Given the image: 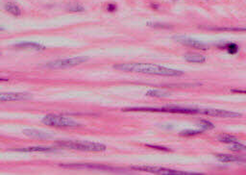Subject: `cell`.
Segmentation results:
<instances>
[{
    "instance_id": "6da1fadb",
    "label": "cell",
    "mask_w": 246,
    "mask_h": 175,
    "mask_svg": "<svg viewBox=\"0 0 246 175\" xmlns=\"http://www.w3.org/2000/svg\"><path fill=\"white\" fill-rule=\"evenodd\" d=\"M114 69L127 71V72H140V73H147L153 75H163V76H180L183 75L184 72L172 69H167L165 66L151 64H120L114 66Z\"/></svg>"
},
{
    "instance_id": "7a4b0ae2",
    "label": "cell",
    "mask_w": 246,
    "mask_h": 175,
    "mask_svg": "<svg viewBox=\"0 0 246 175\" xmlns=\"http://www.w3.org/2000/svg\"><path fill=\"white\" fill-rule=\"evenodd\" d=\"M124 112H158V113H171V114H200L198 108H189L180 106H164V107H130L123 109Z\"/></svg>"
},
{
    "instance_id": "3957f363",
    "label": "cell",
    "mask_w": 246,
    "mask_h": 175,
    "mask_svg": "<svg viewBox=\"0 0 246 175\" xmlns=\"http://www.w3.org/2000/svg\"><path fill=\"white\" fill-rule=\"evenodd\" d=\"M58 145L66 148L81 150V151L90 152H102L106 150V145L98 143L91 142H76V140H66V142H58Z\"/></svg>"
},
{
    "instance_id": "277c9868",
    "label": "cell",
    "mask_w": 246,
    "mask_h": 175,
    "mask_svg": "<svg viewBox=\"0 0 246 175\" xmlns=\"http://www.w3.org/2000/svg\"><path fill=\"white\" fill-rule=\"evenodd\" d=\"M42 122L47 126L60 128H71L80 126L79 123H77L73 119L59 115H47L42 119Z\"/></svg>"
},
{
    "instance_id": "5b68a950",
    "label": "cell",
    "mask_w": 246,
    "mask_h": 175,
    "mask_svg": "<svg viewBox=\"0 0 246 175\" xmlns=\"http://www.w3.org/2000/svg\"><path fill=\"white\" fill-rule=\"evenodd\" d=\"M88 60V57H73V58H66V59L58 60L55 62H51L49 64L45 65L48 69H67V67L75 66L78 65H81L83 63H86Z\"/></svg>"
},
{
    "instance_id": "8992f818",
    "label": "cell",
    "mask_w": 246,
    "mask_h": 175,
    "mask_svg": "<svg viewBox=\"0 0 246 175\" xmlns=\"http://www.w3.org/2000/svg\"><path fill=\"white\" fill-rule=\"evenodd\" d=\"M131 168L135 170L140 171H146L151 173H157V174H164V175H186V174H195L193 172H186V171H180L176 169L171 168H165L161 167H152V166H133Z\"/></svg>"
},
{
    "instance_id": "52a82bcc",
    "label": "cell",
    "mask_w": 246,
    "mask_h": 175,
    "mask_svg": "<svg viewBox=\"0 0 246 175\" xmlns=\"http://www.w3.org/2000/svg\"><path fill=\"white\" fill-rule=\"evenodd\" d=\"M200 114L210 116H216V118H237V116H240V114L235 113V112L218 109H200Z\"/></svg>"
},
{
    "instance_id": "ba28073f",
    "label": "cell",
    "mask_w": 246,
    "mask_h": 175,
    "mask_svg": "<svg viewBox=\"0 0 246 175\" xmlns=\"http://www.w3.org/2000/svg\"><path fill=\"white\" fill-rule=\"evenodd\" d=\"M176 40L178 41L182 45H188L190 46L192 48H195V49H199V50H207L209 49V45H205L204 42L199 41L197 40H194L192 38H186V37H178L176 38Z\"/></svg>"
},
{
    "instance_id": "9c48e42d",
    "label": "cell",
    "mask_w": 246,
    "mask_h": 175,
    "mask_svg": "<svg viewBox=\"0 0 246 175\" xmlns=\"http://www.w3.org/2000/svg\"><path fill=\"white\" fill-rule=\"evenodd\" d=\"M32 98V95L26 94V92H8V94H0V100L1 101H21Z\"/></svg>"
},
{
    "instance_id": "30bf717a",
    "label": "cell",
    "mask_w": 246,
    "mask_h": 175,
    "mask_svg": "<svg viewBox=\"0 0 246 175\" xmlns=\"http://www.w3.org/2000/svg\"><path fill=\"white\" fill-rule=\"evenodd\" d=\"M62 167H73V168H91V169H101V170H111V167L102 166V164H61Z\"/></svg>"
},
{
    "instance_id": "8fae6325",
    "label": "cell",
    "mask_w": 246,
    "mask_h": 175,
    "mask_svg": "<svg viewBox=\"0 0 246 175\" xmlns=\"http://www.w3.org/2000/svg\"><path fill=\"white\" fill-rule=\"evenodd\" d=\"M14 150L18 152H55L57 151V149L50 146H34V147H27V148H18V149H14Z\"/></svg>"
},
{
    "instance_id": "7c38bea8",
    "label": "cell",
    "mask_w": 246,
    "mask_h": 175,
    "mask_svg": "<svg viewBox=\"0 0 246 175\" xmlns=\"http://www.w3.org/2000/svg\"><path fill=\"white\" fill-rule=\"evenodd\" d=\"M23 133L25 134L28 137H31L34 139H47L50 138L51 135L47 134L45 132H42V131L40 130H34V129H26L23 130Z\"/></svg>"
},
{
    "instance_id": "4fadbf2b",
    "label": "cell",
    "mask_w": 246,
    "mask_h": 175,
    "mask_svg": "<svg viewBox=\"0 0 246 175\" xmlns=\"http://www.w3.org/2000/svg\"><path fill=\"white\" fill-rule=\"evenodd\" d=\"M14 47L17 48H27V49H35V50H44L45 49V46L44 45H42L40 43H37V42H29V41H26V42H19V43H17V45H14Z\"/></svg>"
},
{
    "instance_id": "5bb4252c",
    "label": "cell",
    "mask_w": 246,
    "mask_h": 175,
    "mask_svg": "<svg viewBox=\"0 0 246 175\" xmlns=\"http://www.w3.org/2000/svg\"><path fill=\"white\" fill-rule=\"evenodd\" d=\"M215 157L219 162H222V163H237L239 161H242V159H240L238 157L233 156V155H227V154H216Z\"/></svg>"
},
{
    "instance_id": "9a60e30c",
    "label": "cell",
    "mask_w": 246,
    "mask_h": 175,
    "mask_svg": "<svg viewBox=\"0 0 246 175\" xmlns=\"http://www.w3.org/2000/svg\"><path fill=\"white\" fill-rule=\"evenodd\" d=\"M4 8H5V10H6L8 13L12 14L13 16H14V17H19L21 14L20 8H19L17 4H14L13 2L6 3V4L4 5Z\"/></svg>"
},
{
    "instance_id": "2e32d148",
    "label": "cell",
    "mask_w": 246,
    "mask_h": 175,
    "mask_svg": "<svg viewBox=\"0 0 246 175\" xmlns=\"http://www.w3.org/2000/svg\"><path fill=\"white\" fill-rule=\"evenodd\" d=\"M185 60L189 63H204L206 62V58L202 55H198V54H191V53H189V54L185 55Z\"/></svg>"
},
{
    "instance_id": "e0dca14e",
    "label": "cell",
    "mask_w": 246,
    "mask_h": 175,
    "mask_svg": "<svg viewBox=\"0 0 246 175\" xmlns=\"http://www.w3.org/2000/svg\"><path fill=\"white\" fill-rule=\"evenodd\" d=\"M217 140L221 143H238V138L234 135H230V134H221L218 136Z\"/></svg>"
},
{
    "instance_id": "ac0fdd59",
    "label": "cell",
    "mask_w": 246,
    "mask_h": 175,
    "mask_svg": "<svg viewBox=\"0 0 246 175\" xmlns=\"http://www.w3.org/2000/svg\"><path fill=\"white\" fill-rule=\"evenodd\" d=\"M199 126H200V127H202L203 130H211V129L214 128V125L211 122H210V121L206 120V119H200Z\"/></svg>"
},
{
    "instance_id": "d6986e66",
    "label": "cell",
    "mask_w": 246,
    "mask_h": 175,
    "mask_svg": "<svg viewBox=\"0 0 246 175\" xmlns=\"http://www.w3.org/2000/svg\"><path fill=\"white\" fill-rule=\"evenodd\" d=\"M211 30H219V31H246V27H223V28H209Z\"/></svg>"
},
{
    "instance_id": "ffe728a7",
    "label": "cell",
    "mask_w": 246,
    "mask_h": 175,
    "mask_svg": "<svg viewBox=\"0 0 246 175\" xmlns=\"http://www.w3.org/2000/svg\"><path fill=\"white\" fill-rule=\"evenodd\" d=\"M202 132H203L202 130H185L180 133V136H183V137H190V136L198 135Z\"/></svg>"
},
{
    "instance_id": "44dd1931",
    "label": "cell",
    "mask_w": 246,
    "mask_h": 175,
    "mask_svg": "<svg viewBox=\"0 0 246 175\" xmlns=\"http://www.w3.org/2000/svg\"><path fill=\"white\" fill-rule=\"evenodd\" d=\"M226 48H227V51L229 54H233V55L235 54L238 50V47L235 43H228V45H226Z\"/></svg>"
},
{
    "instance_id": "7402d4cb",
    "label": "cell",
    "mask_w": 246,
    "mask_h": 175,
    "mask_svg": "<svg viewBox=\"0 0 246 175\" xmlns=\"http://www.w3.org/2000/svg\"><path fill=\"white\" fill-rule=\"evenodd\" d=\"M231 150H233V151H243V150H246V146L241 143H235L232 146L230 147Z\"/></svg>"
},
{
    "instance_id": "603a6c76",
    "label": "cell",
    "mask_w": 246,
    "mask_h": 175,
    "mask_svg": "<svg viewBox=\"0 0 246 175\" xmlns=\"http://www.w3.org/2000/svg\"><path fill=\"white\" fill-rule=\"evenodd\" d=\"M146 94L149 96H160V97L167 95L166 94H165V92L160 91H148L146 92Z\"/></svg>"
},
{
    "instance_id": "cb8c5ba5",
    "label": "cell",
    "mask_w": 246,
    "mask_h": 175,
    "mask_svg": "<svg viewBox=\"0 0 246 175\" xmlns=\"http://www.w3.org/2000/svg\"><path fill=\"white\" fill-rule=\"evenodd\" d=\"M68 11L69 12H84L85 11V8H84L83 6H81V5H74V6H70V7H68Z\"/></svg>"
},
{
    "instance_id": "d4e9b609",
    "label": "cell",
    "mask_w": 246,
    "mask_h": 175,
    "mask_svg": "<svg viewBox=\"0 0 246 175\" xmlns=\"http://www.w3.org/2000/svg\"><path fill=\"white\" fill-rule=\"evenodd\" d=\"M147 25L148 26H152V27H160V28H170V25H165V24H161V23H154L152 24V22H147Z\"/></svg>"
},
{
    "instance_id": "484cf974",
    "label": "cell",
    "mask_w": 246,
    "mask_h": 175,
    "mask_svg": "<svg viewBox=\"0 0 246 175\" xmlns=\"http://www.w3.org/2000/svg\"><path fill=\"white\" fill-rule=\"evenodd\" d=\"M146 146H149V147H152V148H155V149H158V150H164V151H171L169 148H167L165 146H163V145H151V144H147Z\"/></svg>"
},
{
    "instance_id": "4316f807",
    "label": "cell",
    "mask_w": 246,
    "mask_h": 175,
    "mask_svg": "<svg viewBox=\"0 0 246 175\" xmlns=\"http://www.w3.org/2000/svg\"><path fill=\"white\" fill-rule=\"evenodd\" d=\"M116 10V5L115 4H109L107 6V11L109 12H115Z\"/></svg>"
},
{
    "instance_id": "83f0119b",
    "label": "cell",
    "mask_w": 246,
    "mask_h": 175,
    "mask_svg": "<svg viewBox=\"0 0 246 175\" xmlns=\"http://www.w3.org/2000/svg\"><path fill=\"white\" fill-rule=\"evenodd\" d=\"M232 91L234 92H244V94H246V91H243V90H232Z\"/></svg>"
}]
</instances>
